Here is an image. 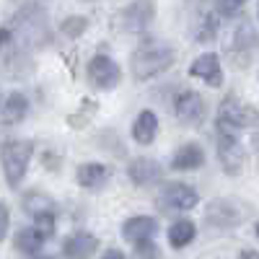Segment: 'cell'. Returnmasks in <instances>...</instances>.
I'll return each mask as SVG.
<instances>
[{"label": "cell", "instance_id": "obj_18", "mask_svg": "<svg viewBox=\"0 0 259 259\" xmlns=\"http://www.w3.org/2000/svg\"><path fill=\"white\" fill-rule=\"evenodd\" d=\"M156 135H158V117L150 109H143L133 122V140L140 145H150L156 140Z\"/></svg>", "mask_w": 259, "mask_h": 259}, {"label": "cell", "instance_id": "obj_21", "mask_svg": "<svg viewBox=\"0 0 259 259\" xmlns=\"http://www.w3.org/2000/svg\"><path fill=\"white\" fill-rule=\"evenodd\" d=\"M0 114H3V122H8V124L24 122V117L29 114V99L21 94V91L8 94L3 99V106H0Z\"/></svg>", "mask_w": 259, "mask_h": 259}, {"label": "cell", "instance_id": "obj_11", "mask_svg": "<svg viewBox=\"0 0 259 259\" xmlns=\"http://www.w3.org/2000/svg\"><path fill=\"white\" fill-rule=\"evenodd\" d=\"M163 174V168L156 158H148V156H140L135 161H130L127 166V177L130 182H133L135 187H150V184H156Z\"/></svg>", "mask_w": 259, "mask_h": 259}, {"label": "cell", "instance_id": "obj_13", "mask_svg": "<svg viewBox=\"0 0 259 259\" xmlns=\"http://www.w3.org/2000/svg\"><path fill=\"white\" fill-rule=\"evenodd\" d=\"M99 251V239L89 231H78L62 241V254L68 259H91Z\"/></svg>", "mask_w": 259, "mask_h": 259}, {"label": "cell", "instance_id": "obj_30", "mask_svg": "<svg viewBox=\"0 0 259 259\" xmlns=\"http://www.w3.org/2000/svg\"><path fill=\"white\" fill-rule=\"evenodd\" d=\"M29 259H57V256H50V254H34V256H29Z\"/></svg>", "mask_w": 259, "mask_h": 259}, {"label": "cell", "instance_id": "obj_32", "mask_svg": "<svg viewBox=\"0 0 259 259\" xmlns=\"http://www.w3.org/2000/svg\"><path fill=\"white\" fill-rule=\"evenodd\" d=\"M256 236H259V223H256Z\"/></svg>", "mask_w": 259, "mask_h": 259}, {"label": "cell", "instance_id": "obj_7", "mask_svg": "<svg viewBox=\"0 0 259 259\" xmlns=\"http://www.w3.org/2000/svg\"><path fill=\"white\" fill-rule=\"evenodd\" d=\"M200 202V194L194 187L189 184H182V182H171L161 189V197H158V205L166 207V212L171 210H192L197 207Z\"/></svg>", "mask_w": 259, "mask_h": 259}, {"label": "cell", "instance_id": "obj_16", "mask_svg": "<svg viewBox=\"0 0 259 259\" xmlns=\"http://www.w3.org/2000/svg\"><path fill=\"white\" fill-rule=\"evenodd\" d=\"M202 163H205V150L197 143H184L171 156V168L174 171H197Z\"/></svg>", "mask_w": 259, "mask_h": 259}, {"label": "cell", "instance_id": "obj_26", "mask_svg": "<svg viewBox=\"0 0 259 259\" xmlns=\"http://www.w3.org/2000/svg\"><path fill=\"white\" fill-rule=\"evenodd\" d=\"M8 228H11V210L3 200H0V241H6Z\"/></svg>", "mask_w": 259, "mask_h": 259}, {"label": "cell", "instance_id": "obj_5", "mask_svg": "<svg viewBox=\"0 0 259 259\" xmlns=\"http://www.w3.org/2000/svg\"><path fill=\"white\" fill-rule=\"evenodd\" d=\"M85 75H89V83L94 85V89H99V91H112V89H117L119 80H122L119 65L109 55H94L89 60Z\"/></svg>", "mask_w": 259, "mask_h": 259}, {"label": "cell", "instance_id": "obj_20", "mask_svg": "<svg viewBox=\"0 0 259 259\" xmlns=\"http://www.w3.org/2000/svg\"><path fill=\"white\" fill-rule=\"evenodd\" d=\"M194 236H197V226H194V221L189 218H179L168 226L166 231V239H168V246L171 249H184L194 241Z\"/></svg>", "mask_w": 259, "mask_h": 259}, {"label": "cell", "instance_id": "obj_10", "mask_svg": "<svg viewBox=\"0 0 259 259\" xmlns=\"http://www.w3.org/2000/svg\"><path fill=\"white\" fill-rule=\"evenodd\" d=\"M244 221V207L233 200H215L207 205V223L215 228H233Z\"/></svg>", "mask_w": 259, "mask_h": 259}, {"label": "cell", "instance_id": "obj_31", "mask_svg": "<svg viewBox=\"0 0 259 259\" xmlns=\"http://www.w3.org/2000/svg\"><path fill=\"white\" fill-rule=\"evenodd\" d=\"M3 99H6V96H3V91H0V106H3Z\"/></svg>", "mask_w": 259, "mask_h": 259}, {"label": "cell", "instance_id": "obj_27", "mask_svg": "<svg viewBox=\"0 0 259 259\" xmlns=\"http://www.w3.org/2000/svg\"><path fill=\"white\" fill-rule=\"evenodd\" d=\"M221 3H223L221 8H223L226 13H233L236 8H239V6H244V3H246V0H221Z\"/></svg>", "mask_w": 259, "mask_h": 259}, {"label": "cell", "instance_id": "obj_8", "mask_svg": "<svg viewBox=\"0 0 259 259\" xmlns=\"http://www.w3.org/2000/svg\"><path fill=\"white\" fill-rule=\"evenodd\" d=\"M189 75L192 78H200L202 83L210 85V89H218V85H223V65H221V57L215 55V52H202L200 57L192 60Z\"/></svg>", "mask_w": 259, "mask_h": 259}, {"label": "cell", "instance_id": "obj_28", "mask_svg": "<svg viewBox=\"0 0 259 259\" xmlns=\"http://www.w3.org/2000/svg\"><path fill=\"white\" fill-rule=\"evenodd\" d=\"M101 259H127V256H124L119 249H109V251H104V256H101Z\"/></svg>", "mask_w": 259, "mask_h": 259}, {"label": "cell", "instance_id": "obj_23", "mask_svg": "<svg viewBox=\"0 0 259 259\" xmlns=\"http://www.w3.org/2000/svg\"><path fill=\"white\" fill-rule=\"evenodd\" d=\"M85 29H89V18L85 16H68L60 24V31L68 36V39H78L85 34Z\"/></svg>", "mask_w": 259, "mask_h": 259}, {"label": "cell", "instance_id": "obj_17", "mask_svg": "<svg viewBox=\"0 0 259 259\" xmlns=\"http://www.w3.org/2000/svg\"><path fill=\"white\" fill-rule=\"evenodd\" d=\"M75 182L83 189H99L109 182V168L99 161H89V163H80L75 171Z\"/></svg>", "mask_w": 259, "mask_h": 259}, {"label": "cell", "instance_id": "obj_15", "mask_svg": "<svg viewBox=\"0 0 259 259\" xmlns=\"http://www.w3.org/2000/svg\"><path fill=\"white\" fill-rule=\"evenodd\" d=\"M233 55H241L239 57V68H246V62L259 52V34L254 31V26L249 24H241L239 29H236V36H233V47H231Z\"/></svg>", "mask_w": 259, "mask_h": 259}, {"label": "cell", "instance_id": "obj_6", "mask_svg": "<svg viewBox=\"0 0 259 259\" xmlns=\"http://www.w3.org/2000/svg\"><path fill=\"white\" fill-rule=\"evenodd\" d=\"M218 158L226 168V174L231 177H236L244 168L246 153H244V145L236 130H218Z\"/></svg>", "mask_w": 259, "mask_h": 259}, {"label": "cell", "instance_id": "obj_9", "mask_svg": "<svg viewBox=\"0 0 259 259\" xmlns=\"http://www.w3.org/2000/svg\"><path fill=\"white\" fill-rule=\"evenodd\" d=\"M205 112H207L205 109V99L197 91H184L174 101V114H177V119L182 124H189V127L200 124L205 119Z\"/></svg>", "mask_w": 259, "mask_h": 259}, {"label": "cell", "instance_id": "obj_3", "mask_svg": "<svg viewBox=\"0 0 259 259\" xmlns=\"http://www.w3.org/2000/svg\"><path fill=\"white\" fill-rule=\"evenodd\" d=\"M31 156H34V143L26 138H13L0 145V166H3V177L11 189H16L24 182Z\"/></svg>", "mask_w": 259, "mask_h": 259}, {"label": "cell", "instance_id": "obj_4", "mask_svg": "<svg viewBox=\"0 0 259 259\" xmlns=\"http://www.w3.org/2000/svg\"><path fill=\"white\" fill-rule=\"evenodd\" d=\"M259 122V114L251 109L249 104L239 101L236 96H228L221 109H218V130H244V127H251Z\"/></svg>", "mask_w": 259, "mask_h": 259}, {"label": "cell", "instance_id": "obj_33", "mask_svg": "<svg viewBox=\"0 0 259 259\" xmlns=\"http://www.w3.org/2000/svg\"><path fill=\"white\" fill-rule=\"evenodd\" d=\"M256 16H259V8H256Z\"/></svg>", "mask_w": 259, "mask_h": 259}, {"label": "cell", "instance_id": "obj_1", "mask_svg": "<svg viewBox=\"0 0 259 259\" xmlns=\"http://www.w3.org/2000/svg\"><path fill=\"white\" fill-rule=\"evenodd\" d=\"M174 65V50L166 41H143L130 57V70L135 80H150Z\"/></svg>", "mask_w": 259, "mask_h": 259}, {"label": "cell", "instance_id": "obj_19", "mask_svg": "<svg viewBox=\"0 0 259 259\" xmlns=\"http://www.w3.org/2000/svg\"><path fill=\"white\" fill-rule=\"evenodd\" d=\"M45 236H41L34 226H24V228H18L16 231V239H13V246L18 254H24V256H34L41 251V246H45Z\"/></svg>", "mask_w": 259, "mask_h": 259}, {"label": "cell", "instance_id": "obj_29", "mask_svg": "<svg viewBox=\"0 0 259 259\" xmlns=\"http://www.w3.org/2000/svg\"><path fill=\"white\" fill-rule=\"evenodd\" d=\"M239 259H259V251H254V249H241V251H239Z\"/></svg>", "mask_w": 259, "mask_h": 259}, {"label": "cell", "instance_id": "obj_22", "mask_svg": "<svg viewBox=\"0 0 259 259\" xmlns=\"http://www.w3.org/2000/svg\"><path fill=\"white\" fill-rule=\"evenodd\" d=\"M21 207H24L31 218L34 215H41V212H57V207H55V200L50 197V194H45V192H39V189H31V192H26L24 194V200H21Z\"/></svg>", "mask_w": 259, "mask_h": 259}, {"label": "cell", "instance_id": "obj_25", "mask_svg": "<svg viewBox=\"0 0 259 259\" xmlns=\"http://www.w3.org/2000/svg\"><path fill=\"white\" fill-rule=\"evenodd\" d=\"M135 259H161V251H158V246L153 244V239L135 244Z\"/></svg>", "mask_w": 259, "mask_h": 259}, {"label": "cell", "instance_id": "obj_12", "mask_svg": "<svg viewBox=\"0 0 259 259\" xmlns=\"http://www.w3.org/2000/svg\"><path fill=\"white\" fill-rule=\"evenodd\" d=\"M156 16V3L153 0H135L122 11V26L127 31H143Z\"/></svg>", "mask_w": 259, "mask_h": 259}, {"label": "cell", "instance_id": "obj_24", "mask_svg": "<svg viewBox=\"0 0 259 259\" xmlns=\"http://www.w3.org/2000/svg\"><path fill=\"white\" fill-rule=\"evenodd\" d=\"M55 210L52 212H41V215H34V228L45 236V239H52V233H55Z\"/></svg>", "mask_w": 259, "mask_h": 259}, {"label": "cell", "instance_id": "obj_14", "mask_svg": "<svg viewBox=\"0 0 259 259\" xmlns=\"http://www.w3.org/2000/svg\"><path fill=\"white\" fill-rule=\"evenodd\" d=\"M158 233V221L150 218V215H133L122 223V236L130 241V244H140V241H148Z\"/></svg>", "mask_w": 259, "mask_h": 259}, {"label": "cell", "instance_id": "obj_2", "mask_svg": "<svg viewBox=\"0 0 259 259\" xmlns=\"http://www.w3.org/2000/svg\"><path fill=\"white\" fill-rule=\"evenodd\" d=\"M13 34L21 47H41L50 41V21H47V11L39 6H26L21 8L16 21H13Z\"/></svg>", "mask_w": 259, "mask_h": 259}]
</instances>
